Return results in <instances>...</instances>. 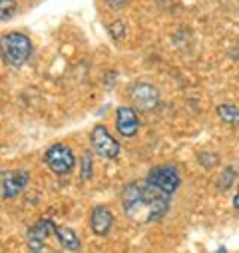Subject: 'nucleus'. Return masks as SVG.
Instances as JSON below:
<instances>
[{"label": "nucleus", "instance_id": "1", "mask_svg": "<svg viewBox=\"0 0 239 253\" xmlns=\"http://www.w3.org/2000/svg\"><path fill=\"white\" fill-rule=\"evenodd\" d=\"M171 196L152 185L148 179L130 181L122 189V208L130 221L136 225H148L159 221L169 211Z\"/></svg>", "mask_w": 239, "mask_h": 253}, {"label": "nucleus", "instance_id": "2", "mask_svg": "<svg viewBox=\"0 0 239 253\" xmlns=\"http://www.w3.org/2000/svg\"><path fill=\"white\" fill-rule=\"evenodd\" d=\"M32 42L22 32H8L0 38V54L2 60L12 68H20L32 56Z\"/></svg>", "mask_w": 239, "mask_h": 253}, {"label": "nucleus", "instance_id": "3", "mask_svg": "<svg viewBox=\"0 0 239 253\" xmlns=\"http://www.w3.org/2000/svg\"><path fill=\"white\" fill-rule=\"evenodd\" d=\"M44 164L56 175H68L76 168V156L66 144H52L44 152Z\"/></svg>", "mask_w": 239, "mask_h": 253}, {"label": "nucleus", "instance_id": "4", "mask_svg": "<svg viewBox=\"0 0 239 253\" xmlns=\"http://www.w3.org/2000/svg\"><path fill=\"white\" fill-rule=\"evenodd\" d=\"M90 146L94 150V154H98L102 160H116L120 156V144L116 142V138L108 132L106 126L98 124L90 132Z\"/></svg>", "mask_w": 239, "mask_h": 253}, {"label": "nucleus", "instance_id": "5", "mask_svg": "<svg viewBox=\"0 0 239 253\" xmlns=\"http://www.w3.org/2000/svg\"><path fill=\"white\" fill-rule=\"evenodd\" d=\"M128 96L134 102L136 110H140V112H152L159 104V92L150 82H136V84H132L130 90H128Z\"/></svg>", "mask_w": 239, "mask_h": 253}, {"label": "nucleus", "instance_id": "6", "mask_svg": "<svg viewBox=\"0 0 239 253\" xmlns=\"http://www.w3.org/2000/svg\"><path fill=\"white\" fill-rule=\"evenodd\" d=\"M152 185H156L158 189L165 194H175V189L182 183V177H179V171L173 168V166H156L148 171V177H146Z\"/></svg>", "mask_w": 239, "mask_h": 253}, {"label": "nucleus", "instance_id": "7", "mask_svg": "<svg viewBox=\"0 0 239 253\" xmlns=\"http://www.w3.org/2000/svg\"><path fill=\"white\" fill-rule=\"evenodd\" d=\"M30 181V171L26 169H10L0 175V196L4 200H12L22 194Z\"/></svg>", "mask_w": 239, "mask_h": 253}, {"label": "nucleus", "instance_id": "8", "mask_svg": "<svg viewBox=\"0 0 239 253\" xmlns=\"http://www.w3.org/2000/svg\"><path fill=\"white\" fill-rule=\"evenodd\" d=\"M116 130L124 138H134L140 130V116L132 106H120L116 110Z\"/></svg>", "mask_w": 239, "mask_h": 253}, {"label": "nucleus", "instance_id": "9", "mask_svg": "<svg viewBox=\"0 0 239 253\" xmlns=\"http://www.w3.org/2000/svg\"><path fill=\"white\" fill-rule=\"evenodd\" d=\"M56 231V223L52 219H40L36 221L32 227H28L26 231V245L30 251H42L44 249V241L54 235Z\"/></svg>", "mask_w": 239, "mask_h": 253}, {"label": "nucleus", "instance_id": "10", "mask_svg": "<svg viewBox=\"0 0 239 253\" xmlns=\"http://www.w3.org/2000/svg\"><path fill=\"white\" fill-rule=\"evenodd\" d=\"M114 225V215L108 208L104 206H96L92 211H90V229L98 235V237H104L110 233Z\"/></svg>", "mask_w": 239, "mask_h": 253}, {"label": "nucleus", "instance_id": "11", "mask_svg": "<svg viewBox=\"0 0 239 253\" xmlns=\"http://www.w3.org/2000/svg\"><path fill=\"white\" fill-rule=\"evenodd\" d=\"M54 235H56L58 243L62 245V249H66V251H78V249L82 247L80 237H78L76 231H74L72 227H68V225H56Z\"/></svg>", "mask_w": 239, "mask_h": 253}, {"label": "nucleus", "instance_id": "12", "mask_svg": "<svg viewBox=\"0 0 239 253\" xmlns=\"http://www.w3.org/2000/svg\"><path fill=\"white\" fill-rule=\"evenodd\" d=\"M215 114H217V118H219L221 122H225V124H231V126L239 124V110H237L233 104H219L217 110H215Z\"/></svg>", "mask_w": 239, "mask_h": 253}, {"label": "nucleus", "instance_id": "13", "mask_svg": "<svg viewBox=\"0 0 239 253\" xmlns=\"http://www.w3.org/2000/svg\"><path fill=\"white\" fill-rule=\"evenodd\" d=\"M94 173V162H92V154L90 152H84L82 154V160H80V179L82 181H88Z\"/></svg>", "mask_w": 239, "mask_h": 253}, {"label": "nucleus", "instance_id": "14", "mask_svg": "<svg viewBox=\"0 0 239 253\" xmlns=\"http://www.w3.org/2000/svg\"><path fill=\"white\" fill-rule=\"evenodd\" d=\"M16 14L14 0H0V20H10Z\"/></svg>", "mask_w": 239, "mask_h": 253}, {"label": "nucleus", "instance_id": "15", "mask_svg": "<svg viewBox=\"0 0 239 253\" xmlns=\"http://www.w3.org/2000/svg\"><path fill=\"white\" fill-rule=\"evenodd\" d=\"M235 168H225L223 169V173H221V179L217 181V187L221 189V192H225V189H229L231 187V183H233V179H235Z\"/></svg>", "mask_w": 239, "mask_h": 253}, {"label": "nucleus", "instance_id": "16", "mask_svg": "<svg viewBox=\"0 0 239 253\" xmlns=\"http://www.w3.org/2000/svg\"><path fill=\"white\" fill-rule=\"evenodd\" d=\"M110 34H112L116 40H122V38L126 36V26H124V22L116 20L114 24H110Z\"/></svg>", "mask_w": 239, "mask_h": 253}, {"label": "nucleus", "instance_id": "17", "mask_svg": "<svg viewBox=\"0 0 239 253\" xmlns=\"http://www.w3.org/2000/svg\"><path fill=\"white\" fill-rule=\"evenodd\" d=\"M126 2H128V0H108V4L112 8H122V6H126Z\"/></svg>", "mask_w": 239, "mask_h": 253}, {"label": "nucleus", "instance_id": "18", "mask_svg": "<svg viewBox=\"0 0 239 253\" xmlns=\"http://www.w3.org/2000/svg\"><path fill=\"white\" fill-rule=\"evenodd\" d=\"M233 208L239 211V185H237V192H235V198H233Z\"/></svg>", "mask_w": 239, "mask_h": 253}]
</instances>
